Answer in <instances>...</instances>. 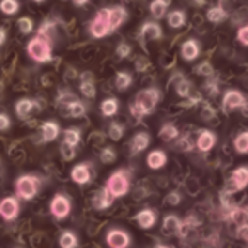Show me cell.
I'll return each instance as SVG.
<instances>
[{"label": "cell", "instance_id": "6da1fadb", "mask_svg": "<svg viewBox=\"0 0 248 248\" xmlns=\"http://www.w3.org/2000/svg\"><path fill=\"white\" fill-rule=\"evenodd\" d=\"M160 100V92L156 89H145L141 92L136 93L135 102L131 104L129 110L135 117H143L148 116L153 109L156 107Z\"/></svg>", "mask_w": 248, "mask_h": 248}, {"label": "cell", "instance_id": "7a4b0ae2", "mask_svg": "<svg viewBox=\"0 0 248 248\" xmlns=\"http://www.w3.org/2000/svg\"><path fill=\"white\" fill-rule=\"evenodd\" d=\"M28 55L31 60L38 63H48L53 58V46L51 39L46 36L38 34L28 43Z\"/></svg>", "mask_w": 248, "mask_h": 248}, {"label": "cell", "instance_id": "3957f363", "mask_svg": "<svg viewBox=\"0 0 248 248\" xmlns=\"http://www.w3.org/2000/svg\"><path fill=\"white\" fill-rule=\"evenodd\" d=\"M39 187H41L39 177L32 173H24L16 180V196L22 201H32L39 192Z\"/></svg>", "mask_w": 248, "mask_h": 248}, {"label": "cell", "instance_id": "277c9868", "mask_svg": "<svg viewBox=\"0 0 248 248\" xmlns=\"http://www.w3.org/2000/svg\"><path fill=\"white\" fill-rule=\"evenodd\" d=\"M89 31L92 38L102 39L107 34H110V26H109V7H102L97 11L95 17L90 21Z\"/></svg>", "mask_w": 248, "mask_h": 248}, {"label": "cell", "instance_id": "5b68a950", "mask_svg": "<svg viewBox=\"0 0 248 248\" xmlns=\"http://www.w3.org/2000/svg\"><path fill=\"white\" fill-rule=\"evenodd\" d=\"M106 189L112 197H123V196H126L129 190V179L126 177V173H124L123 170L114 172L112 175L107 179Z\"/></svg>", "mask_w": 248, "mask_h": 248}, {"label": "cell", "instance_id": "8992f818", "mask_svg": "<svg viewBox=\"0 0 248 248\" xmlns=\"http://www.w3.org/2000/svg\"><path fill=\"white\" fill-rule=\"evenodd\" d=\"M21 213V204L16 196H7L0 201V217L4 221H14Z\"/></svg>", "mask_w": 248, "mask_h": 248}, {"label": "cell", "instance_id": "52a82bcc", "mask_svg": "<svg viewBox=\"0 0 248 248\" xmlns=\"http://www.w3.org/2000/svg\"><path fill=\"white\" fill-rule=\"evenodd\" d=\"M49 211H51V214L56 219H65L70 214V211H72V202L63 194H56L51 199V202H49Z\"/></svg>", "mask_w": 248, "mask_h": 248}, {"label": "cell", "instance_id": "ba28073f", "mask_svg": "<svg viewBox=\"0 0 248 248\" xmlns=\"http://www.w3.org/2000/svg\"><path fill=\"white\" fill-rule=\"evenodd\" d=\"M247 106V100H245L243 93L238 92V90H228L223 97V109L224 112H230L233 109H241V107Z\"/></svg>", "mask_w": 248, "mask_h": 248}, {"label": "cell", "instance_id": "9c48e42d", "mask_svg": "<svg viewBox=\"0 0 248 248\" xmlns=\"http://www.w3.org/2000/svg\"><path fill=\"white\" fill-rule=\"evenodd\" d=\"M106 240L110 248H128L129 243H131L129 234L123 230H110L109 233H107Z\"/></svg>", "mask_w": 248, "mask_h": 248}, {"label": "cell", "instance_id": "30bf717a", "mask_svg": "<svg viewBox=\"0 0 248 248\" xmlns=\"http://www.w3.org/2000/svg\"><path fill=\"white\" fill-rule=\"evenodd\" d=\"M128 19V11L123 7V5H112L109 7V26H110V32L117 31L121 26L124 24V21Z\"/></svg>", "mask_w": 248, "mask_h": 248}, {"label": "cell", "instance_id": "8fae6325", "mask_svg": "<svg viewBox=\"0 0 248 248\" xmlns=\"http://www.w3.org/2000/svg\"><path fill=\"white\" fill-rule=\"evenodd\" d=\"M231 187L228 189V192H234V190H241L248 186V167H240L231 173L230 179Z\"/></svg>", "mask_w": 248, "mask_h": 248}, {"label": "cell", "instance_id": "7c38bea8", "mask_svg": "<svg viewBox=\"0 0 248 248\" xmlns=\"http://www.w3.org/2000/svg\"><path fill=\"white\" fill-rule=\"evenodd\" d=\"M163 36V29L158 22L155 21H146L141 26V38L148 39V41H158Z\"/></svg>", "mask_w": 248, "mask_h": 248}, {"label": "cell", "instance_id": "4fadbf2b", "mask_svg": "<svg viewBox=\"0 0 248 248\" xmlns=\"http://www.w3.org/2000/svg\"><path fill=\"white\" fill-rule=\"evenodd\" d=\"M224 209H226V219L233 221L238 224L248 223V207H236V206H228L224 204Z\"/></svg>", "mask_w": 248, "mask_h": 248}, {"label": "cell", "instance_id": "5bb4252c", "mask_svg": "<svg viewBox=\"0 0 248 248\" xmlns=\"http://www.w3.org/2000/svg\"><path fill=\"white\" fill-rule=\"evenodd\" d=\"M180 55L186 62H194L201 55V46L196 39H187L180 46Z\"/></svg>", "mask_w": 248, "mask_h": 248}, {"label": "cell", "instance_id": "9a60e30c", "mask_svg": "<svg viewBox=\"0 0 248 248\" xmlns=\"http://www.w3.org/2000/svg\"><path fill=\"white\" fill-rule=\"evenodd\" d=\"M112 201H114V197L110 196V194L107 192L106 187H104V189L97 190V192L93 194L92 206H93V209H97V211H104V209H107L110 204H112Z\"/></svg>", "mask_w": 248, "mask_h": 248}, {"label": "cell", "instance_id": "2e32d148", "mask_svg": "<svg viewBox=\"0 0 248 248\" xmlns=\"http://www.w3.org/2000/svg\"><path fill=\"white\" fill-rule=\"evenodd\" d=\"M60 135V126L55 121H45L41 124V138L45 143H51L58 138Z\"/></svg>", "mask_w": 248, "mask_h": 248}, {"label": "cell", "instance_id": "e0dca14e", "mask_svg": "<svg viewBox=\"0 0 248 248\" xmlns=\"http://www.w3.org/2000/svg\"><path fill=\"white\" fill-rule=\"evenodd\" d=\"M72 180L78 186H85L90 182V170L87 163H78L72 169Z\"/></svg>", "mask_w": 248, "mask_h": 248}, {"label": "cell", "instance_id": "ac0fdd59", "mask_svg": "<svg viewBox=\"0 0 248 248\" xmlns=\"http://www.w3.org/2000/svg\"><path fill=\"white\" fill-rule=\"evenodd\" d=\"M135 219H136V223H138L140 228H143V230H150V228L155 226V223H156V214L153 213L152 209H141L135 216Z\"/></svg>", "mask_w": 248, "mask_h": 248}, {"label": "cell", "instance_id": "d6986e66", "mask_svg": "<svg viewBox=\"0 0 248 248\" xmlns=\"http://www.w3.org/2000/svg\"><path fill=\"white\" fill-rule=\"evenodd\" d=\"M36 107H38L36 100H32V99H19L17 102H16L14 109H16V114H17L19 119H26V117H28L29 114L36 109Z\"/></svg>", "mask_w": 248, "mask_h": 248}, {"label": "cell", "instance_id": "ffe728a7", "mask_svg": "<svg viewBox=\"0 0 248 248\" xmlns=\"http://www.w3.org/2000/svg\"><path fill=\"white\" fill-rule=\"evenodd\" d=\"M196 145L201 152H209V150H213L214 145H216V135H214L213 131L204 129V131L199 133V138H197Z\"/></svg>", "mask_w": 248, "mask_h": 248}, {"label": "cell", "instance_id": "44dd1931", "mask_svg": "<svg viewBox=\"0 0 248 248\" xmlns=\"http://www.w3.org/2000/svg\"><path fill=\"white\" fill-rule=\"evenodd\" d=\"M150 145V135L146 133H138V135L133 136L131 143H129V148H131V153L136 155V153H141L143 150H146Z\"/></svg>", "mask_w": 248, "mask_h": 248}, {"label": "cell", "instance_id": "7402d4cb", "mask_svg": "<svg viewBox=\"0 0 248 248\" xmlns=\"http://www.w3.org/2000/svg\"><path fill=\"white\" fill-rule=\"evenodd\" d=\"M165 163H167V155L162 150H153V152H150L148 156H146V165L153 170L162 169Z\"/></svg>", "mask_w": 248, "mask_h": 248}, {"label": "cell", "instance_id": "603a6c76", "mask_svg": "<svg viewBox=\"0 0 248 248\" xmlns=\"http://www.w3.org/2000/svg\"><path fill=\"white\" fill-rule=\"evenodd\" d=\"M170 7V0H152L150 2V14L155 19H163Z\"/></svg>", "mask_w": 248, "mask_h": 248}, {"label": "cell", "instance_id": "cb8c5ba5", "mask_svg": "<svg viewBox=\"0 0 248 248\" xmlns=\"http://www.w3.org/2000/svg\"><path fill=\"white\" fill-rule=\"evenodd\" d=\"M182 226H184V223L177 216H173V214H170V216L163 217V233H167V234H177V233H180Z\"/></svg>", "mask_w": 248, "mask_h": 248}, {"label": "cell", "instance_id": "d4e9b609", "mask_svg": "<svg viewBox=\"0 0 248 248\" xmlns=\"http://www.w3.org/2000/svg\"><path fill=\"white\" fill-rule=\"evenodd\" d=\"M167 22H169V26L172 29L182 28V26H186V22H187L186 12L180 11V9H175V11H172L169 16H167Z\"/></svg>", "mask_w": 248, "mask_h": 248}, {"label": "cell", "instance_id": "484cf974", "mask_svg": "<svg viewBox=\"0 0 248 248\" xmlns=\"http://www.w3.org/2000/svg\"><path fill=\"white\" fill-rule=\"evenodd\" d=\"M206 19L213 24H219V22L228 19V12L221 5H214V7H209V11L206 12Z\"/></svg>", "mask_w": 248, "mask_h": 248}, {"label": "cell", "instance_id": "4316f807", "mask_svg": "<svg viewBox=\"0 0 248 248\" xmlns=\"http://www.w3.org/2000/svg\"><path fill=\"white\" fill-rule=\"evenodd\" d=\"M80 92H82L83 97L87 99H93L95 97V85H93V80L90 75H83L82 77V82H80Z\"/></svg>", "mask_w": 248, "mask_h": 248}, {"label": "cell", "instance_id": "83f0119b", "mask_svg": "<svg viewBox=\"0 0 248 248\" xmlns=\"http://www.w3.org/2000/svg\"><path fill=\"white\" fill-rule=\"evenodd\" d=\"M82 140V131L78 128H68L63 131V141L72 146H77Z\"/></svg>", "mask_w": 248, "mask_h": 248}, {"label": "cell", "instance_id": "f1b7e54d", "mask_svg": "<svg viewBox=\"0 0 248 248\" xmlns=\"http://www.w3.org/2000/svg\"><path fill=\"white\" fill-rule=\"evenodd\" d=\"M85 110H87L85 104L80 102L78 99L73 100V102H70V104H66V112H68L70 117H82V116H85Z\"/></svg>", "mask_w": 248, "mask_h": 248}, {"label": "cell", "instance_id": "f546056e", "mask_svg": "<svg viewBox=\"0 0 248 248\" xmlns=\"http://www.w3.org/2000/svg\"><path fill=\"white\" fill-rule=\"evenodd\" d=\"M117 109H119V102H117V99H114V97H109V99H106L100 104V110H102V114L106 117L114 116V114L117 112Z\"/></svg>", "mask_w": 248, "mask_h": 248}, {"label": "cell", "instance_id": "4dcf8cb0", "mask_svg": "<svg viewBox=\"0 0 248 248\" xmlns=\"http://www.w3.org/2000/svg\"><path fill=\"white\" fill-rule=\"evenodd\" d=\"M160 138L165 140V141H172V140H177L179 138V129L177 126L173 124H163L162 128H160Z\"/></svg>", "mask_w": 248, "mask_h": 248}, {"label": "cell", "instance_id": "1f68e13d", "mask_svg": "<svg viewBox=\"0 0 248 248\" xmlns=\"http://www.w3.org/2000/svg\"><path fill=\"white\" fill-rule=\"evenodd\" d=\"M78 245V238L73 231H63L60 236V247L62 248H77Z\"/></svg>", "mask_w": 248, "mask_h": 248}, {"label": "cell", "instance_id": "d6a6232c", "mask_svg": "<svg viewBox=\"0 0 248 248\" xmlns=\"http://www.w3.org/2000/svg\"><path fill=\"white\" fill-rule=\"evenodd\" d=\"M133 83V77H131V73H128V72H117V75H116V87H117V90H126V89H129V85Z\"/></svg>", "mask_w": 248, "mask_h": 248}, {"label": "cell", "instance_id": "836d02e7", "mask_svg": "<svg viewBox=\"0 0 248 248\" xmlns=\"http://www.w3.org/2000/svg\"><path fill=\"white\" fill-rule=\"evenodd\" d=\"M234 150H236L240 155L248 153V131L240 133V135L234 138Z\"/></svg>", "mask_w": 248, "mask_h": 248}, {"label": "cell", "instance_id": "e575fe53", "mask_svg": "<svg viewBox=\"0 0 248 248\" xmlns=\"http://www.w3.org/2000/svg\"><path fill=\"white\" fill-rule=\"evenodd\" d=\"M19 2L17 0H0V11L5 16H14L19 11Z\"/></svg>", "mask_w": 248, "mask_h": 248}, {"label": "cell", "instance_id": "d590c367", "mask_svg": "<svg viewBox=\"0 0 248 248\" xmlns=\"http://www.w3.org/2000/svg\"><path fill=\"white\" fill-rule=\"evenodd\" d=\"M190 87H192V83H190L187 78H184V77L175 83V90H177V93H179L180 97H189Z\"/></svg>", "mask_w": 248, "mask_h": 248}, {"label": "cell", "instance_id": "8d00e7d4", "mask_svg": "<svg viewBox=\"0 0 248 248\" xmlns=\"http://www.w3.org/2000/svg\"><path fill=\"white\" fill-rule=\"evenodd\" d=\"M124 135V128H123V124L119 123H112L109 126V138L112 140V141H119L121 138H123Z\"/></svg>", "mask_w": 248, "mask_h": 248}, {"label": "cell", "instance_id": "74e56055", "mask_svg": "<svg viewBox=\"0 0 248 248\" xmlns=\"http://www.w3.org/2000/svg\"><path fill=\"white\" fill-rule=\"evenodd\" d=\"M17 26H19V31L22 34H31L32 29H34V22H32L31 17H21L17 21Z\"/></svg>", "mask_w": 248, "mask_h": 248}, {"label": "cell", "instance_id": "f35d334b", "mask_svg": "<svg viewBox=\"0 0 248 248\" xmlns=\"http://www.w3.org/2000/svg\"><path fill=\"white\" fill-rule=\"evenodd\" d=\"M60 152H62V155H63V160H66V162L75 158V146L68 145V143L63 141L62 146H60Z\"/></svg>", "mask_w": 248, "mask_h": 248}, {"label": "cell", "instance_id": "ab89813d", "mask_svg": "<svg viewBox=\"0 0 248 248\" xmlns=\"http://www.w3.org/2000/svg\"><path fill=\"white\" fill-rule=\"evenodd\" d=\"M116 152H114L112 148H104L102 152H100V162L102 163H112L114 160H116Z\"/></svg>", "mask_w": 248, "mask_h": 248}, {"label": "cell", "instance_id": "60d3db41", "mask_svg": "<svg viewBox=\"0 0 248 248\" xmlns=\"http://www.w3.org/2000/svg\"><path fill=\"white\" fill-rule=\"evenodd\" d=\"M116 55L119 56V58H128V56L131 55V46H129L128 43H119L116 48Z\"/></svg>", "mask_w": 248, "mask_h": 248}, {"label": "cell", "instance_id": "b9f144b4", "mask_svg": "<svg viewBox=\"0 0 248 248\" xmlns=\"http://www.w3.org/2000/svg\"><path fill=\"white\" fill-rule=\"evenodd\" d=\"M236 39H238V43H240V45L248 46V24L241 26V28L238 29V32H236Z\"/></svg>", "mask_w": 248, "mask_h": 248}, {"label": "cell", "instance_id": "7bdbcfd3", "mask_svg": "<svg viewBox=\"0 0 248 248\" xmlns=\"http://www.w3.org/2000/svg\"><path fill=\"white\" fill-rule=\"evenodd\" d=\"M53 31H55V24H53V22H49V21H46V22H43V26H41V28H39L38 34L46 36V38L51 39Z\"/></svg>", "mask_w": 248, "mask_h": 248}, {"label": "cell", "instance_id": "ee69618b", "mask_svg": "<svg viewBox=\"0 0 248 248\" xmlns=\"http://www.w3.org/2000/svg\"><path fill=\"white\" fill-rule=\"evenodd\" d=\"M199 75H202V77H211L213 75V65H211L209 62H202L199 66H197V70H196Z\"/></svg>", "mask_w": 248, "mask_h": 248}, {"label": "cell", "instance_id": "f6af8a7d", "mask_svg": "<svg viewBox=\"0 0 248 248\" xmlns=\"http://www.w3.org/2000/svg\"><path fill=\"white\" fill-rule=\"evenodd\" d=\"M11 117L7 112H0V131H7L11 128Z\"/></svg>", "mask_w": 248, "mask_h": 248}, {"label": "cell", "instance_id": "bcb514c9", "mask_svg": "<svg viewBox=\"0 0 248 248\" xmlns=\"http://www.w3.org/2000/svg\"><path fill=\"white\" fill-rule=\"evenodd\" d=\"M58 100H60L62 104H65V106H66V104H70V102H73V100H77V97L73 95L72 92H68V90H66V92H62V93H60V95H58Z\"/></svg>", "mask_w": 248, "mask_h": 248}, {"label": "cell", "instance_id": "7dc6e473", "mask_svg": "<svg viewBox=\"0 0 248 248\" xmlns=\"http://www.w3.org/2000/svg\"><path fill=\"white\" fill-rule=\"evenodd\" d=\"M180 201H182V196H180L179 192H175V190H173V192H170L169 196H167L165 202L167 204H172V206H177V204H179Z\"/></svg>", "mask_w": 248, "mask_h": 248}, {"label": "cell", "instance_id": "c3c4849f", "mask_svg": "<svg viewBox=\"0 0 248 248\" xmlns=\"http://www.w3.org/2000/svg\"><path fill=\"white\" fill-rule=\"evenodd\" d=\"M236 234L241 238V240H245L248 243V223L240 224V226H238V230H236Z\"/></svg>", "mask_w": 248, "mask_h": 248}, {"label": "cell", "instance_id": "681fc988", "mask_svg": "<svg viewBox=\"0 0 248 248\" xmlns=\"http://www.w3.org/2000/svg\"><path fill=\"white\" fill-rule=\"evenodd\" d=\"M148 66H150V63L146 62V58H138V62H136V70H138V72H145Z\"/></svg>", "mask_w": 248, "mask_h": 248}, {"label": "cell", "instance_id": "f907efd6", "mask_svg": "<svg viewBox=\"0 0 248 248\" xmlns=\"http://www.w3.org/2000/svg\"><path fill=\"white\" fill-rule=\"evenodd\" d=\"M179 148L182 150H190L192 148V143H189V136H184V138H180V143H179Z\"/></svg>", "mask_w": 248, "mask_h": 248}, {"label": "cell", "instance_id": "816d5d0a", "mask_svg": "<svg viewBox=\"0 0 248 248\" xmlns=\"http://www.w3.org/2000/svg\"><path fill=\"white\" fill-rule=\"evenodd\" d=\"M202 114H204V116H202L204 119H211V117L214 116V109H213V107H211V106H207V104H206V106H204Z\"/></svg>", "mask_w": 248, "mask_h": 248}, {"label": "cell", "instance_id": "f5cc1de1", "mask_svg": "<svg viewBox=\"0 0 248 248\" xmlns=\"http://www.w3.org/2000/svg\"><path fill=\"white\" fill-rule=\"evenodd\" d=\"M206 89H207V90H211V93H213V95H216V93H217V83H216V82L206 83Z\"/></svg>", "mask_w": 248, "mask_h": 248}, {"label": "cell", "instance_id": "db71d44e", "mask_svg": "<svg viewBox=\"0 0 248 248\" xmlns=\"http://www.w3.org/2000/svg\"><path fill=\"white\" fill-rule=\"evenodd\" d=\"M5 39H7V32H5V29H2V28H0V46L4 45V43H5Z\"/></svg>", "mask_w": 248, "mask_h": 248}, {"label": "cell", "instance_id": "11a10c76", "mask_svg": "<svg viewBox=\"0 0 248 248\" xmlns=\"http://www.w3.org/2000/svg\"><path fill=\"white\" fill-rule=\"evenodd\" d=\"M189 2L196 5V7H202V5H206L207 0H189Z\"/></svg>", "mask_w": 248, "mask_h": 248}, {"label": "cell", "instance_id": "9f6ffc18", "mask_svg": "<svg viewBox=\"0 0 248 248\" xmlns=\"http://www.w3.org/2000/svg\"><path fill=\"white\" fill-rule=\"evenodd\" d=\"M89 2H90V0H73V4L78 5V7H83V5H87Z\"/></svg>", "mask_w": 248, "mask_h": 248}, {"label": "cell", "instance_id": "6f0895ef", "mask_svg": "<svg viewBox=\"0 0 248 248\" xmlns=\"http://www.w3.org/2000/svg\"><path fill=\"white\" fill-rule=\"evenodd\" d=\"M156 248H170V247H167V245H158Z\"/></svg>", "mask_w": 248, "mask_h": 248}, {"label": "cell", "instance_id": "680465c9", "mask_svg": "<svg viewBox=\"0 0 248 248\" xmlns=\"http://www.w3.org/2000/svg\"><path fill=\"white\" fill-rule=\"evenodd\" d=\"M32 2H38V4H41V2H45V0H32Z\"/></svg>", "mask_w": 248, "mask_h": 248}]
</instances>
